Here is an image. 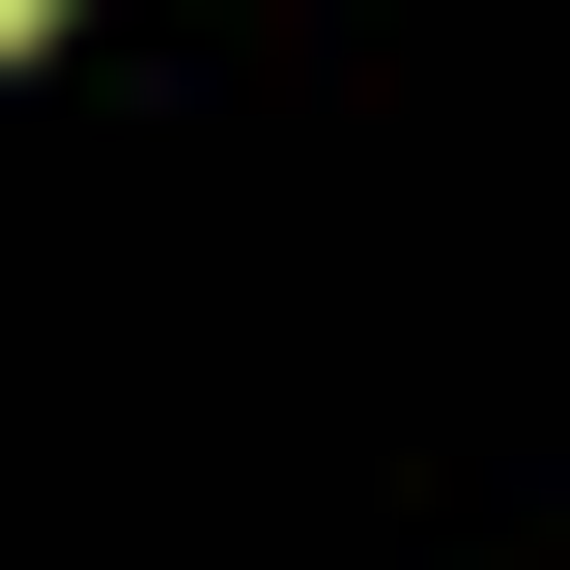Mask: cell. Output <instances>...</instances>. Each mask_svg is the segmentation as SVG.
I'll return each mask as SVG.
<instances>
[{
  "instance_id": "6da1fadb",
  "label": "cell",
  "mask_w": 570,
  "mask_h": 570,
  "mask_svg": "<svg viewBox=\"0 0 570 570\" xmlns=\"http://www.w3.org/2000/svg\"><path fill=\"white\" fill-rule=\"evenodd\" d=\"M29 29H58V0H0V58H29Z\"/></svg>"
}]
</instances>
